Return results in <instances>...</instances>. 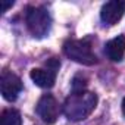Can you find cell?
Masks as SVG:
<instances>
[{
    "instance_id": "6da1fadb",
    "label": "cell",
    "mask_w": 125,
    "mask_h": 125,
    "mask_svg": "<svg viewBox=\"0 0 125 125\" xmlns=\"http://www.w3.org/2000/svg\"><path fill=\"white\" fill-rule=\"evenodd\" d=\"M97 102V94L93 91H72L63 103V113L71 121H83L93 113Z\"/></svg>"
},
{
    "instance_id": "7a4b0ae2",
    "label": "cell",
    "mask_w": 125,
    "mask_h": 125,
    "mask_svg": "<svg viewBox=\"0 0 125 125\" xmlns=\"http://www.w3.org/2000/svg\"><path fill=\"white\" fill-rule=\"evenodd\" d=\"M63 53L72 59L74 62H78L81 65H96L97 63V56L93 52L90 40H68L63 44Z\"/></svg>"
},
{
    "instance_id": "3957f363",
    "label": "cell",
    "mask_w": 125,
    "mask_h": 125,
    "mask_svg": "<svg viewBox=\"0 0 125 125\" xmlns=\"http://www.w3.org/2000/svg\"><path fill=\"white\" fill-rule=\"evenodd\" d=\"M25 22L28 31L37 38L46 37L52 27V18L49 15V10L43 6H30L27 9Z\"/></svg>"
},
{
    "instance_id": "277c9868",
    "label": "cell",
    "mask_w": 125,
    "mask_h": 125,
    "mask_svg": "<svg viewBox=\"0 0 125 125\" xmlns=\"http://www.w3.org/2000/svg\"><path fill=\"white\" fill-rule=\"evenodd\" d=\"M35 110H37V115L46 124H54L56 119L59 118V113H60L59 103L52 94L41 96L38 103H37V106H35Z\"/></svg>"
},
{
    "instance_id": "5b68a950",
    "label": "cell",
    "mask_w": 125,
    "mask_h": 125,
    "mask_svg": "<svg viewBox=\"0 0 125 125\" xmlns=\"http://www.w3.org/2000/svg\"><path fill=\"white\" fill-rule=\"evenodd\" d=\"M0 88H2L3 97L8 102H13L18 99V94L22 91V81L16 74L3 71L2 78H0Z\"/></svg>"
},
{
    "instance_id": "8992f818",
    "label": "cell",
    "mask_w": 125,
    "mask_h": 125,
    "mask_svg": "<svg viewBox=\"0 0 125 125\" xmlns=\"http://www.w3.org/2000/svg\"><path fill=\"white\" fill-rule=\"evenodd\" d=\"M125 12V2H118L112 0L103 5L100 10V18L106 25H115L124 15Z\"/></svg>"
},
{
    "instance_id": "52a82bcc",
    "label": "cell",
    "mask_w": 125,
    "mask_h": 125,
    "mask_svg": "<svg viewBox=\"0 0 125 125\" xmlns=\"http://www.w3.org/2000/svg\"><path fill=\"white\" fill-rule=\"evenodd\" d=\"M30 77L41 88H52L56 81V72L50 68H34L31 69Z\"/></svg>"
},
{
    "instance_id": "ba28073f",
    "label": "cell",
    "mask_w": 125,
    "mask_h": 125,
    "mask_svg": "<svg viewBox=\"0 0 125 125\" xmlns=\"http://www.w3.org/2000/svg\"><path fill=\"white\" fill-rule=\"evenodd\" d=\"M106 56L112 62H121L125 54V35H118L106 43Z\"/></svg>"
},
{
    "instance_id": "9c48e42d",
    "label": "cell",
    "mask_w": 125,
    "mask_h": 125,
    "mask_svg": "<svg viewBox=\"0 0 125 125\" xmlns=\"http://www.w3.org/2000/svg\"><path fill=\"white\" fill-rule=\"evenodd\" d=\"M2 125H22L21 113L16 109H5L2 112Z\"/></svg>"
},
{
    "instance_id": "30bf717a",
    "label": "cell",
    "mask_w": 125,
    "mask_h": 125,
    "mask_svg": "<svg viewBox=\"0 0 125 125\" xmlns=\"http://www.w3.org/2000/svg\"><path fill=\"white\" fill-rule=\"evenodd\" d=\"M87 88V78L78 74L72 81V91H84Z\"/></svg>"
},
{
    "instance_id": "8fae6325",
    "label": "cell",
    "mask_w": 125,
    "mask_h": 125,
    "mask_svg": "<svg viewBox=\"0 0 125 125\" xmlns=\"http://www.w3.org/2000/svg\"><path fill=\"white\" fill-rule=\"evenodd\" d=\"M12 6H13V2H2V12H6Z\"/></svg>"
},
{
    "instance_id": "7c38bea8",
    "label": "cell",
    "mask_w": 125,
    "mask_h": 125,
    "mask_svg": "<svg viewBox=\"0 0 125 125\" xmlns=\"http://www.w3.org/2000/svg\"><path fill=\"white\" fill-rule=\"evenodd\" d=\"M122 112H124V115H125V99H124V102H122Z\"/></svg>"
}]
</instances>
